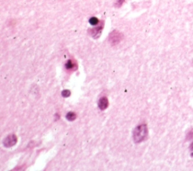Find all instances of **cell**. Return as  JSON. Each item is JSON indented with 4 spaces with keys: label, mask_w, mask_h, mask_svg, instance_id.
I'll return each mask as SVG.
<instances>
[{
    "label": "cell",
    "mask_w": 193,
    "mask_h": 171,
    "mask_svg": "<svg viewBox=\"0 0 193 171\" xmlns=\"http://www.w3.org/2000/svg\"><path fill=\"white\" fill-rule=\"evenodd\" d=\"M147 136H148V129L146 124L139 125L134 131L133 137L136 143H139L145 140Z\"/></svg>",
    "instance_id": "1"
},
{
    "label": "cell",
    "mask_w": 193,
    "mask_h": 171,
    "mask_svg": "<svg viewBox=\"0 0 193 171\" xmlns=\"http://www.w3.org/2000/svg\"><path fill=\"white\" fill-rule=\"evenodd\" d=\"M123 35L118 30H113L110 34L109 36V42L112 45H116L120 42V41L122 39Z\"/></svg>",
    "instance_id": "2"
},
{
    "label": "cell",
    "mask_w": 193,
    "mask_h": 171,
    "mask_svg": "<svg viewBox=\"0 0 193 171\" xmlns=\"http://www.w3.org/2000/svg\"><path fill=\"white\" fill-rule=\"evenodd\" d=\"M17 137L15 136V134H11L9 135L8 137L4 139V141H3V144L5 147H11V146H13L16 144L17 143Z\"/></svg>",
    "instance_id": "3"
},
{
    "label": "cell",
    "mask_w": 193,
    "mask_h": 171,
    "mask_svg": "<svg viewBox=\"0 0 193 171\" xmlns=\"http://www.w3.org/2000/svg\"><path fill=\"white\" fill-rule=\"evenodd\" d=\"M103 24H102L100 26H96L95 28H92V29H91L89 30V33L93 38H95V39H97L100 36L101 32H102V30H103Z\"/></svg>",
    "instance_id": "4"
},
{
    "label": "cell",
    "mask_w": 193,
    "mask_h": 171,
    "mask_svg": "<svg viewBox=\"0 0 193 171\" xmlns=\"http://www.w3.org/2000/svg\"><path fill=\"white\" fill-rule=\"evenodd\" d=\"M109 106V101L106 97H102L100 99L98 103V106L100 110H105Z\"/></svg>",
    "instance_id": "5"
},
{
    "label": "cell",
    "mask_w": 193,
    "mask_h": 171,
    "mask_svg": "<svg viewBox=\"0 0 193 171\" xmlns=\"http://www.w3.org/2000/svg\"><path fill=\"white\" fill-rule=\"evenodd\" d=\"M65 66H66V69H67L68 70L74 71L77 69V64L71 60H69L67 61V63H66Z\"/></svg>",
    "instance_id": "6"
},
{
    "label": "cell",
    "mask_w": 193,
    "mask_h": 171,
    "mask_svg": "<svg viewBox=\"0 0 193 171\" xmlns=\"http://www.w3.org/2000/svg\"><path fill=\"white\" fill-rule=\"evenodd\" d=\"M67 118L69 121H74V120L76 118V115H75L74 112H69V113H67Z\"/></svg>",
    "instance_id": "7"
},
{
    "label": "cell",
    "mask_w": 193,
    "mask_h": 171,
    "mask_svg": "<svg viewBox=\"0 0 193 171\" xmlns=\"http://www.w3.org/2000/svg\"><path fill=\"white\" fill-rule=\"evenodd\" d=\"M89 23H90L91 25L93 26H95V25H97L99 24V20L95 17H91L90 20H89Z\"/></svg>",
    "instance_id": "8"
},
{
    "label": "cell",
    "mask_w": 193,
    "mask_h": 171,
    "mask_svg": "<svg viewBox=\"0 0 193 171\" xmlns=\"http://www.w3.org/2000/svg\"><path fill=\"white\" fill-rule=\"evenodd\" d=\"M70 94L71 92L70 90H64L62 91V96H63V97H68V96H70Z\"/></svg>",
    "instance_id": "9"
},
{
    "label": "cell",
    "mask_w": 193,
    "mask_h": 171,
    "mask_svg": "<svg viewBox=\"0 0 193 171\" xmlns=\"http://www.w3.org/2000/svg\"><path fill=\"white\" fill-rule=\"evenodd\" d=\"M124 2V0H116V2L115 5L116 7H120L122 5V4Z\"/></svg>",
    "instance_id": "10"
},
{
    "label": "cell",
    "mask_w": 193,
    "mask_h": 171,
    "mask_svg": "<svg viewBox=\"0 0 193 171\" xmlns=\"http://www.w3.org/2000/svg\"><path fill=\"white\" fill-rule=\"evenodd\" d=\"M190 149H191V154L193 156V143L191 144V145H190Z\"/></svg>",
    "instance_id": "11"
}]
</instances>
